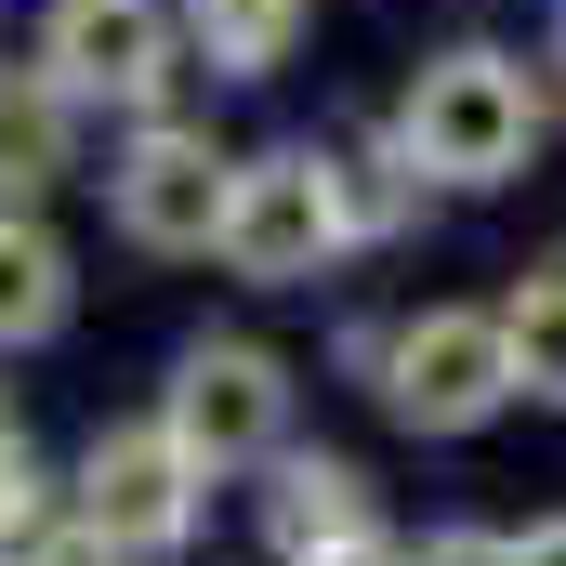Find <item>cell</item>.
<instances>
[{"instance_id":"10","label":"cell","mask_w":566,"mask_h":566,"mask_svg":"<svg viewBox=\"0 0 566 566\" xmlns=\"http://www.w3.org/2000/svg\"><path fill=\"white\" fill-rule=\"evenodd\" d=\"M66 316H80V264H66V238H53L40 211H13V198H0V356L53 343Z\"/></svg>"},{"instance_id":"1","label":"cell","mask_w":566,"mask_h":566,"mask_svg":"<svg viewBox=\"0 0 566 566\" xmlns=\"http://www.w3.org/2000/svg\"><path fill=\"white\" fill-rule=\"evenodd\" d=\"M396 133L422 158L448 198H488V185H514L541 133H554V106H541V80H527V53H501V40H448L409 66V93H396Z\"/></svg>"},{"instance_id":"5","label":"cell","mask_w":566,"mask_h":566,"mask_svg":"<svg viewBox=\"0 0 566 566\" xmlns=\"http://www.w3.org/2000/svg\"><path fill=\"white\" fill-rule=\"evenodd\" d=\"M158 422L198 448V474H264V461H290V356L238 343V329H198L158 382Z\"/></svg>"},{"instance_id":"11","label":"cell","mask_w":566,"mask_h":566,"mask_svg":"<svg viewBox=\"0 0 566 566\" xmlns=\"http://www.w3.org/2000/svg\"><path fill=\"white\" fill-rule=\"evenodd\" d=\"M303 27H316V0H185V53L211 80H277Z\"/></svg>"},{"instance_id":"3","label":"cell","mask_w":566,"mask_h":566,"mask_svg":"<svg viewBox=\"0 0 566 566\" xmlns=\"http://www.w3.org/2000/svg\"><path fill=\"white\" fill-rule=\"evenodd\" d=\"M224 211H238V145L211 119H119V158H106V224L185 264V251H224Z\"/></svg>"},{"instance_id":"15","label":"cell","mask_w":566,"mask_h":566,"mask_svg":"<svg viewBox=\"0 0 566 566\" xmlns=\"http://www.w3.org/2000/svg\"><path fill=\"white\" fill-rule=\"evenodd\" d=\"M27 566H133V554H119L106 527H80V514H66V527H53V541H40V554H27Z\"/></svg>"},{"instance_id":"4","label":"cell","mask_w":566,"mask_h":566,"mask_svg":"<svg viewBox=\"0 0 566 566\" xmlns=\"http://www.w3.org/2000/svg\"><path fill=\"white\" fill-rule=\"evenodd\" d=\"M343 251H356V224H343L329 145H264V158H238V211H224V277L238 290H316Z\"/></svg>"},{"instance_id":"18","label":"cell","mask_w":566,"mask_h":566,"mask_svg":"<svg viewBox=\"0 0 566 566\" xmlns=\"http://www.w3.org/2000/svg\"><path fill=\"white\" fill-rule=\"evenodd\" d=\"M329 566H409V554H396V541H369V554H329Z\"/></svg>"},{"instance_id":"9","label":"cell","mask_w":566,"mask_h":566,"mask_svg":"<svg viewBox=\"0 0 566 566\" xmlns=\"http://www.w3.org/2000/svg\"><path fill=\"white\" fill-rule=\"evenodd\" d=\"M80 119H93V106H80L40 53H27V66H0V198H13V211H27V198H53V185L80 171Z\"/></svg>"},{"instance_id":"8","label":"cell","mask_w":566,"mask_h":566,"mask_svg":"<svg viewBox=\"0 0 566 566\" xmlns=\"http://www.w3.org/2000/svg\"><path fill=\"white\" fill-rule=\"evenodd\" d=\"M264 541H277V566L369 554V541H382L369 474H356V461H329V448H290V461H264Z\"/></svg>"},{"instance_id":"16","label":"cell","mask_w":566,"mask_h":566,"mask_svg":"<svg viewBox=\"0 0 566 566\" xmlns=\"http://www.w3.org/2000/svg\"><path fill=\"white\" fill-rule=\"evenodd\" d=\"M527 566H566V514H541V527H527Z\"/></svg>"},{"instance_id":"7","label":"cell","mask_w":566,"mask_h":566,"mask_svg":"<svg viewBox=\"0 0 566 566\" xmlns=\"http://www.w3.org/2000/svg\"><path fill=\"white\" fill-rule=\"evenodd\" d=\"M198 448L171 422H106L93 448H80V527H106L119 554H185V527H198Z\"/></svg>"},{"instance_id":"6","label":"cell","mask_w":566,"mask_h":566,"mask_svg":"<svg viewBox=\"0 0 566 566\" xmlns=\"http://www.w3.org/2000/svg\"><path fill=\"white\" fill-rule=\"evenodd\" d=\"M40 66L93 106V119H158L185 53V0H53L40 13Z\"/></svg>"},{"instance_id":"13","label":"cell","mask_w":566,"mask_h":566,"mask_svg":"<svg viewBox=\"0 0 566 566\" xmlns=\"http://www.w3.org/2000/svg\"><path fill=\"white\" fill-rule=\"evenodd\" d=\"M501 329H514V382L541 409H566V264H527L501 290Z\"/></svg>"},{"instance_id":"17","label":"cell","mask_w":566,"mask_h":566,"mask_svg":"<svg viewBox=\"0 0 566 566\" xmlns=\"http://www.w3.org/2000/svg\"><path fill=\"white\" fill-rule=\"evenodd\" d=\"M13 461H27V434H13V396H0V474H13Z\"/></svg>"},{"instance_id":"2","label":"cell","mask_w":566,"mask_h":566,"mask_svg":"<svg viewBox=\"0 0 566 566\" xmlns=\"http://www.w3.org/2000/svg\"><path fill=\"white\" fill-rule=\"evenodd\" d=\"M356 369H369V396L409 434H474V422H501V409L527 396L501 303H422V316H396V329H356Z\"/></svg>"},{"instance_id":"12","label":"cell","mask_w":566,"mask_h":566,"mask_svg":"<svg viewBox=\"0 0 566 566\" xmlns=\"http://www.w3.org/2000/svg\"><path fill=\"white\" fill-rule=\"evenodd\" d=\"M329 185H343V224H356V238H409V224H422V198H434V171L409 158V133L329 145Z\"/></svg>"},{"instance_id":"14","label":"cell","mask_w":566,"mask_h":566,"mask_svg":"<svg viewBox=\"0 0 566 566\" xmlns=\"http://www.w3.org/2000/svg\"><path fill=\"white\" fill-rule=\"evenodd\" d=\"M409 566H527V541H501V527H434Z\"/></svg>"},{"instance_id":"20","label":"cell","mask_w":566,"mask_h":566,"mask_svg":"<svg viewBox=\"0 0 566 566\" xmlns=\"http://www.w3.org/2000/svg\"><path fill=\"white\" fill-rule=\"evenodd\" d=\"M554 66H566V27H554Z\"/></svg>"},{"instance_id":"19","label":"cell","mask_w":566,"mask_h":566,"mask_svg":"<svg viewBox=\"0 0 566 566\" xmlns=\"http://www.w3.org/2000/svg\"><path fill=\"white\" fill-rule=\"evenodd\" d=\"M0 566H27V554H13V541H0Z\"/></svg>"}]
</instances>
